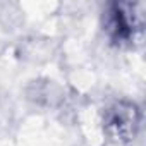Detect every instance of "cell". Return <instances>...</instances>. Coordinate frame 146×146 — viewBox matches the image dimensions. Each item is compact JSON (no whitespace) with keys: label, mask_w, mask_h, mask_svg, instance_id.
Returning <instances> with one entry per match:
<instances>
[{"label":"cell","mask_w":146,"mask_h":146,"mask_svg":"<svg viewBox=\"0 0 146 146\" xmlns=\"http://www.w3.org/2000/svg\"><path fill=\"white\" fill-rule=\"evenodd\" d=\"M139 124V112L134 105H117L110 112L108 127L117 139H131Z\"/></svg>","instance_id":"obj_1"}]
</instances>
